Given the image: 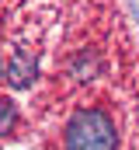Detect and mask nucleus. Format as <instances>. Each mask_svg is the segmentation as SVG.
<instances>
[{"label":"nucleus","mask_w":139,"mask_h":150,"mask_svg":"<svg viewBox=\"0 0 139 150\" xmlns=\"http://www.w3.org/2000/svg\"><path fill=\"white\" fill-rule=\"evenodd\" d=\"M0 77H4V67H0Z\"/></svg>","instance_id":"5"},{"label":"nucleus","mask_w":139,"mask_h":150,"mask_svg":"<svg viewBox=\"0 0 139 150\" xmlns=\"http://www.w3.org/2000/svg\"><path fill=\"white\" fill-rule=\"evenodd\" d=\"M98 70H101V56H98V49H84V52H77L73 63H70V74L77 77V80H91Z\"/></svg>","instance_id":"3"},{"label":"nucleus","mask_w":139,"mask_h":150,"mask_svg":"<svg viewBox=\"0 0 139 150\" xmlns=\"http://www.w3.org/2000/svg\"><path fill=\"white\" fill-rule=\"evenodd\" d=\"M118 147V133H115V119L91 105L80 108L66 122V136H63V150H115Z\"/></svg>","instance_id":"1"},{"label":"nucleus","mask_w":139,"mask_h":150,"mask_svg":"<svg viewBox=\"0 0 139 150\" xmlns=\"http://www.w3.org/2000/svg\"><path fill=\"white\" fill-rule=\"evenodd\" d=\"M38 74V59H35V52L28 49H18L14 56H11V63H7V80L14 84V87H28Z\"/></svg>","instance_id":"2"},{"label":"nucleus","mask_w":139,"mask_h":150,"mask_svg":"<svg viewBox=\"0 0 139 150\" xmlns=\"http://www.w3.org/2000/svg\"><path fill=\"white\" fill-rule=\"evenodd\" d=\"M18 126V105L11 98H0V136H7Z\"/></svg>","instance_id":"4"}]
</instances>
